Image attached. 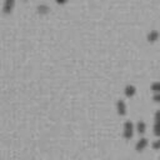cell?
Masks as SVG:
<instances>
[{"instance_id":"cell-1","label":"cell","mask_w":160,"mask_h":160,"mask_svg":"<svg viewBox=\"0 0 160 160\" xmlns=\"http://www.w3.org/2000/svg\"><path fill=\"white\" fill-rule=\"evenodd\" d=\"M134 124L132 121L128 120L124 122V128H122V138L125 140H130L132 136H134Z\"/></svg>"},{"instance_id":"cell-2","label":"cell","mask_w":160,"mask_h":160,"mask_svg":"<svg viewBox=\"0 0 160 160\" xmlns=\"http://www.w3.org/2000/svg\"><path fill=\"white\" fill-rule=\"evenodd\" d=\"M154 135L160 138V110L155 111V116H154Z\"/></svg>"},{"instance_id":"cell-3","label":"cell","mask_w":160,"mask_h":160,"mask_svg":"<svg viewBox=\"0 0 160 160\" xmlns=\"http://www.w3.org/2000/svg\"><path fill=\"white\" fill-rule=\"evenodd\" d=\"M159 38H160V32H159L158 30H150V31L148 32V35H146V40H148V42H150V44L156 42V41L159 40Z\"/></svg>"},{"instance_id":"cell-4","label":"cell","mask_w":160,"mask_h":160,"mask_svg":"<svg viewBox=\"0 0 160 160\" xmlns=\"http://www.w3.org/2000/svg\"><path fill=\"white\" fill-rule=\"evenodd\" d=\"M116 111L120 116H125L126 115V111H128V108H126V104L124 100H118L116 101Z\"/></svg>"},{"instance_id":"cell-5","label":"cell","mask_w":160,"mask_h":160,"mask_svg":"<svg viewBox=\"0 0 160 160\" xmlns=\"http://www.w3.org/2000/svg\"><path fill=\"white\" fill-rule=\"evenodd\" d=\"M148 145H149V141H148V139L146 138H141V139H139L138 141H136V144H135V150L136 151H144L146 148H148Z\"/></svg>"},{"instance_id":"cell-6","label":"cell","mask_w":160,"mask_h":160,"mask_svg":"<svg viewBox=\"0 0 160 160\" xmlns=\"http://www.w3.org/2000/svg\"><path fill=\"white\" fill-rule=\"evenodd\" d=\"M15 8V0H5L2 5V11L4 14H11Z\"/></svg>"},{"instance_id":"cell-7","label":"cell","mask_w":160,"mask_h":160,"mask_svg":"<svg viewBox=\"0 0 160 160\" xmlns=\"http://www.w3.org/2000/svg\"><path fill=\"white\" fill-rule=\"evenodd\" d=\"M124 94H125L126 98H132V96L136 94V88H135L134 85L129 84V85H126V86L124 88Z\"/></svg>"},{"instance_id":"cell-8","label":"cell","mask_w":160,"mask_h":160,"mask_svg":"<svg viewBox=\"0 0 160 160\" xmlns=\"http://www.w3.org/2000/svg\"><path fill=\"white\" fill-rule=\"evenodd\" d=\"M136 131L139 132V134H145V131H146V124L142 121V120H139L138 122H136Z\"/></svg>"},{"instance_id":"cell-9","label":"cell","mask_w":160,"mask_h":160,"mask_svg":"<svg viewBox=\"0 0 160 160\" xmlns=\"http://www.w3.org/2000/svg\"><path fill=\"white\" fill-rule=\"evenodd\" d=\"M150 89L152 92H160V81H154L150 85Z\"/></svg>"},{"instance_id":"cell-10","label":"cell","mask_w":160,"mask_h":160,"mask_svg":"<svg viewBox=\"0 0 160 160\" xmlns=\"http://www.w3.org/2000/svg\"><path fill=\"white\" fill-rule=\"evenodd\" d=\"M151 148H152L154 150H160V138L156 139V140L151 144Z\"/></svg>"},{"instance_id":"cell-11","label":"cell","mask_w":160,"mask_h":160,"mask_svg":"<svg viewBox=\"0 0 160 160\" xmlns=\"http://www.w3.org/2000/svg\"><path fill=\"white\" fill-rule=\"evenodd\" d=\"M48 11H49V9H48L46 5H40V6L38 8V12H40V14H45V12H48Z\"/></svg>"},{"instance_id":"cell-12","label":"cell","mask_w":160,"mask_h":160,"mask_svg":"<svg viewBox=\"0 0 160 160\" xmlns=\"http://www.w3.org/2000/svg\"><path fill=\"white\" fill-rule=\"evenodd\" d=\"M152 101H154V102H160V92H154V95H152Z\"/></svg>"},{"instance_id":"cell-13","label":"cell","mask_w":160,"mask_h":160,"mask_svg":"<svg viewBox=\"0 0 160 160\" xmlns=\"http://www.w3.org/2000/svg\"><path fill=\"white\" fill-rule=\"evenodd\" d=\"M55 2H56V4H59V5H64V4H66V2H68V0H55Z\"/></svg>"},{"instance_id":"cell-14","label":"cell","mask_w":160,"mask_h":160,"mask_svg":"<svg viewBox=\"0 0 160 160\" xmlns=\"http://www.w3.org/2000/svg\"><path fill=\"white\" fill-rule=\"evenodd\" d=\"M159 160H160V159H159Z\"/></svg>"}]
</instances>
